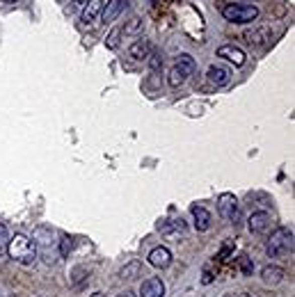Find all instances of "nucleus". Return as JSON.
Listing matches in <instances>:
<instances>
[{
	"label": "nucleus",
	"mask_w": 295,
	"mask_h": 297,
	"mask_svg": "<svg viewBox=\"0 0 295 297\" xmlns=\"http://www.w3.org/2000/svg\"><path fill=\"white\" fill-rule=\"evenodd\" d=\"M265 252L272 258L284 256V254H293V229H288V227L277 229L270 236L268 245H265Z\"/></svg>",
	"instance_id": "1"
},
{
	"label": "nucleus",
	"mask_w": 295,
	"mask_h": 297,
	"mask_svg": "<svg viewBox=\"0 0 295 297\" xmlns=\"http://www.w3.org/2000/svg\"><path fill=\"white\" fill-rule=\"evenodd\" d=\"M7 254H10L14 261H21V263H30L35 261V245H32V240L28 236H23V233H16L14 238H10L7 240Z\"/></svg>",
	"instance_id": "2"
},
{
	"label": "nucleus",
	"mask_w": 295,
	"mask_h": 297,
	"mask_svg": "<svg viewBox=\"0 0 295 297\" xmlns=\"http://www.w3.org/2000/svg\"><path fill=\"white\" fill-rule=\"evenodd\" d=\"M222 16L229 23H252L259 19V10L256 5H240V3H231V5L222 7Z\"/></svg>",
	"instance_id": "3"
},
{
	"label": "nucleus",
	"mask_w": 295,
	"mask_h": 297,
	"mask_svg": "<svg viewBox=\"0 0 295 297\" xmlns=\"http://www.w3.org/2000/svg\"><path fill=\"white\" fill-rule=\"evenodd\" d=\"M217 213H220L225 219H231L234 224H238L240 210H238V199H236V194L225 192V194L217 197Z\"/></svg>",
	"instance_id": "4"
},
{
	"label": "nucleus",
	"mask_w": 295,
	"mask_h": 297,
	"mask_svg": "<svg viewBox=\"0 0 295 297\" xmlns=\"http://www.w3.org/2000/svg\"><path fill=\"white\" fill-rule=\"evenodd\" d=\"M217 57L229 59L231 64H236V66H243V64L247 62L245 50L238 48V46H234V44H225V46H220V48H217Z\"/></svg>",
	"instance_id": "5"
},
{
	"label": "nucleus",
	"mask_w": 295,
	"mask_h": 297,
	"mask_svg": "<svg viewBox=\"0 0 295 297\" xmlns=\"http://www.w3.org/2000/svg\"><path fill=\"white\" fill-rule=\"evenodd\" d=\"M243 39H245V44H250V46H263V44H268V41L272 39V30L261 25V28L247 30L245 35H243Z\"/></svg>",
	"instance_id": "6"
},
{
	"label": "nucleus",
	"mask_w": 295,
	"mask_h": 297,
	"mask_svg": "<svg viewBox=\"0 0 295 297\" xmlns=\"http://www.w3.org/2000/svg\"><path fill=\"white\" fill-rule=\"evenodd\" d=\"M270 224H272V215L265 213V210H259V213H252L250 215L247 227H250L252 233H265L268 229H270Z\"/></svg>",
	"instance_id": "7"
},
{
	"label": "nucleus",
	"mask_w": 295,
	"mask_h": 297,
	"mask_svg": "<svg viewBox=\"0 0 295 297\" xmlns=\"http://www.w3.org/2000/svg\"><path fill=\"white\" fill-rule=\"evenodd\" d=\"M101 10H103V0H90L83 10V25L92 28L101 21Z\"/></svg>",
	"instance_id": "8"
},
{
	"label": "nucleus",
	"mask_w": 295,
	"mask_h": 297,
	"mask_svg": "<svg viewBox=\"0 0 295 297\" xmlns=\"http://www.w3.org/2000/svg\"><path fill=\"white\" fill-rule=\"evenodd\" d=\"M124 7H126V0H108L103 5V10H101V21H103L105 25L112 23V21L124 12Z\"/></svg>",
	"instance_id": "9"
},
{
	"label": "nucleus",
	"mask_w": 295,
	"mask_h": 297,
	"mask_svg": "<svg viewBox=\"0 0 295 297\" xmlns=\"http://www.w3.org/2000/svg\"><path fill=\"white\" fill-rule=\"evenodd\" d=\"M165 295V283L160 281L158 277L144 279L140 286V297H163Z\"/></svg>",
	"instance_id": "10"
},
{
	"label": "nucleus",
	"mask_w": 295,
	"mask_h": 297,
	"mask_svg": "<svg viewBox=\"0 0 295 297\" xmlns=\"http://www.w3.org/2000/svg\"><path fill=\"white\" fill-rule=\"evenodd\" d=\"M206 78H208L213 85H217V87H225V85H229V80H231V71L222 64H213V66H208V71H206Z\"/></svg>",
	"instance_id": "11"
},
{
	"label": "nucleus",
	"mask_w": 295,
	"mask_h": 297,
	"mask_svg": "<svg viewBox=\"0 0 295 297\" xmlns=\"http://www.w3.org/2000/svg\"><path fill=\"white\" fill-rule=\"evenodd\" d=\"M149 263L154 267H158V270H165V267H170L172 263V252L167 247H156L149 252Z\"/></svg>",
	"instance_id": "12"
},
{
	"label": "nucleus",
	"mask_w": 295,
	"mask_h": 297,
	"mask_svg": "<svg viewBox=\"0 0 295 297\" xmlns=\"http://www.w3.org/2000/svg\"><path fill=\"white\" fill-rule=\"evenodd\" d=\"M151 53H154V50H151L149 39H137V41H133V44H130V48H128V55L133 59H137V62H144V59H149Z\"/></svg>",
	"instance_id": "13"
},
{
	"label": "nucleus",
	"mask_w": 295,
	"mask_h": 297,
	"mask_svg": "<svg viewBox=\"0 0 295 297\" xmlns=\"http://www.w3.org/2000/svg\"><path fill=\"white\" fill-rule=\"evenodd\" d=\"M190 213H192V217H195V229H197V231H199V233L208 231V229H210V213H208V210H206L204 206H192Z\"/></svg>",
	"instance_id": "14"
},
{
	"label": "nucleus",
	"mask_w": 295,
	"mask_h": 297,
	"mask_svg": "<svg viewBox=\"0 0 295 297\" xmlns=\"http://www.w3.org/2000/svg\"><path fill=\"white\" fill-rule=\"evenodd\" d=\"M261 277H263V283H265V286H277V283L284 279V272H281V267L265 265L263 270H261Z\"/></svg>",
	"instance_id": "15"
},
{
	"label": "nucleus",
	"mask_w": 295,
	"mask_h": 297,
	"mask_svg": "<svg viewBox=\"0 0 295 297\" xmlns=\"http://www.w3.org/2000/svg\"><path fill=\"white\" fill-rule=\"evenodd\" d=\"M53 238H55V233L48 227H35V231H32V240H35L37 245H44V247L53 245Z\"/></svg>",
	"instance_id": "16"
},
{
	"label": "nucleus",
	"mask_w": 295,
	"mask_h": 297,
	"mask_svg": "<svg viewBox=\"0 0 295 297\" xmlns=\"http://www.w3.org/2000/svg\"><path fill=\"white\" fill-rule=\"evenodd\" d=\"M176 66H181V69L185 71V76H188V78H190V76L197 71L195 57H192V55H188V53H181L179 55V59H176Z\"/></svg>",
	"instance_id": "17"
},
{
	"label": "nucleus",
	"mask_w": 295,
	"mask_h": 297,
	"mask_svg": "<svg viewBox=\"0 0 295 297\" xmlns=\"http://www.w3.org/2000/svg\"><path fill=\"white\" fill-rule=\"evenodd\" d=\"M185 80H188V76H185V71L181 69V66H172L170 69V73H167V83H170V87H181V85L185 83Z\"/></svg>",
	"instance_id": "18"
},
{
	"label": "nucleus",
	"mask_w": 295,
	"mask_h": 297,
	"mask_svg": "<svg viewBox=\"0 0 295 297\" xmlns=\"http://www.w3.org/2000/svg\"><path fill=\"white\" fill-rule=\"evenodd\" d=\"M142 23H144V21H142L140 16H133V19L121 28V35H137V32L142 30Z\"/></svg>",
	"instance_id": "19"
},
{
	"label": "nucleus",
	"mask_w": 295,
	"mask_h": 297,
	"mask_svg": "<svg viewBox=\"0 0 295 297\" xmlns=\"http://www.w3.org/2000/svg\"><path fill=\"white\" fill-rule=\"evenodd\" d=\"M137 272H140V263H137V261H130L128 265L121 270V277H124V279H135Z\"/></svg>",
	"instance_id": "20"
},
{
	"label": "nucleus",
	"mask_w": 295,
	"mask_h": 297,
	"mask_svg": "<svg viewBox=\"0 0 295 297\" xmlns=\"http://www.w3.org/2000/svg\"><path fill=\"white\" fill-rule=\"evenodd\" d=\"M119 37H121V28H115L110 35H108V39H105V46H108L110 50L119 48Z\"/></svg>",
	"instance_id": "21"
},
{
	"label": "nucleus",
	"mask_w": 295,
	"mask_h": 297,
	"mask_svg": "<svg viewBox=\"0 0 295 297\" xmlns=\"http://www.w3.org/2000/svg\"><path fill=\"white\" fill-rule=\"evenodd\" d=\"M163 62H165V59L160 57V53H151V55H149V66H151V71H160V69H163Z\"/></svg>",
	"instance_id": "22"
},
{
	"label": "nucleus",
	"mask_w": 295,
	"mask_h": 297,
	"mask_svg": "<svg viewBox=\"0 0 295 297\" xmlns=\"http://www.w3.org/2000/svg\"><path fill=\"white\" fill-rule=\"evenodd\" d=\"M71 247H73V240H71L69 236H62V240H60V254L62 256H69V252H71Z\"/></svg>",
	"instance_id": "23"
},
{
	"label": "nucleus",
	"mask_w": 295,
	"mask_h": 297,
	"mask_svg": "<svg viewBox=\"0 0 295 297\" xmlns=\"http://www.w3.org/2000/svg\"><path fill=\"white\" fill-rule=\"evenodd\" d=\"M231 252H234V243H225V247L220 249V254H217V258H220V261H225V258L229 256Z\"/></svg>",
	"instance_id": "24"
},
{
	"label": "nucleus",
	"mask_w": 295,
	"mask_h": 297,
	"mask_svg": "<svg viewBox=\"0 0 295 297\" xmlns=\"http://www.w3.org/2000/svg\"><path fill=\"white\" fill-rule=\"evenodd\" d=\"M7 240H10V236H7V227L5 224H0V249L7 245Z\"/></svg>",
	"instance_id": "25"
},
{
	"label": "nucleus",
	"mask_w": 295,
	"mask_h": 297,
	"mask_svg": "<svg viewBox=\"0 0 295 297\" xmlns=\"http://www.w3.org/2000/svg\"><path fill=\"white\" fill-rule=\"evenodd\" d=\"M240 267H243V272H245V274L252 272V265H250V261H247V258H240Z\"/></svg>",
	"instance_id": "26"
},
{
	"label": "nucleus",
	"mask_w": 295,
	"mask_h": 297,
	"mask_svg": "<svg viewBox=\"0 0 295 297\" xmlns=\"http://www.w3.org/2000/svg\"><path fill=\"white\" fill-rule=\"evenodd\" d=\"M117 297H137V295L133 290H126V292H121V295H117Z\"/></svg>",
	"instance_id": "27"
},
{
	"label": "nucleus",
	"mask_w": 295,
	"mask_h": 297,
	"mask_svg": "<svg viewBox=\"0 0 295 297\" xmlns=\"http://www.w3.org/2000/svg\"><path fill=\"white\" fill-rule=\"evenodd\" d=\"M210 281H213V277H210V272H206L204 274V283H210Z\"/></svg>",
	"instance_id": "28"
},
{
	"label": "nucleus",
	"mask_w": 295,
	"mask_h": 297,
	"mask_svg": "<svg viewBox=\"0 0 295 297\" xmlns=\"http://www.w3.org/2000/svg\"><path fill=\"white\" fill-rule=\"evenodd\" d=\"M76 3H78V5H87V3H90V0H76Z\"/></svg>",
	"instance_id": "29"
},
{
	"label": "nucleus",
	"mask_w": 295,
	"mask_h": 297,
	"mask_svg": "<svg viewBox=\"0 0 295 297\" xmlns=\"http://www.w3.org/2000/svg\"><path fill=\"white\" fill-rule=\"evenodd\" d=\"M240 297H256V295H252V292H243Z\"/></svg>",
	"instance_id": "30"
},
{
	"label": "nucleus",
	"mask_w": 295,
	"mask_h": 297,
	"mask_svg": "<svg viewBox=\"0 0 295 297\" xmlns=\"http://www.w3.org/2000/svg\"><path fill=\"white\" fill-rule=\"evenodd\" d=\"M92 297H105V295H103V292H94V295H92Z\"/></svg>",
	"instance_id": "31"
},
{
	"label": "nucleus",
	"mask_w": 295,
	"mask_h": 297,
	"mask_svg": "<svg viewBox=\"0 0 295 297\" xmlns=\"http://www.w3.org/2000/svg\"><path fill=\"white\" fill-rule=\"evenodd\" d=\"M3 3H16V0H3Z\"/></svg>",
	"instance_id": "32"
},
{
	"label": "nucleus",
	"mask_w": 295,
	"mask_h": 297,
	"mask_svg": "<svg viewBox=\"0 0 295 297\" xmlns=\"http://www.w3.org/2000/svg\"><path fill=\"white\" fill-rule=\"evenodd\" d=\"M225 297H229V295H225Z\"/></svg>",
	"instance_id": "33"
},
{
	"label": "nucleus",
	"mask_w": 295,
	"mask_h": 297,
	"mask_svg": "<svg viewBox=\"0 0 295 297\" xmlns=\"http://www.w3.org/2000/svg\"><path fill=\"white\" fill-rule=\"evenodd\" d=\"M41 297H44V295H41Z\"/></svg>",
	"instance_id": "34"
}]
</instances>
